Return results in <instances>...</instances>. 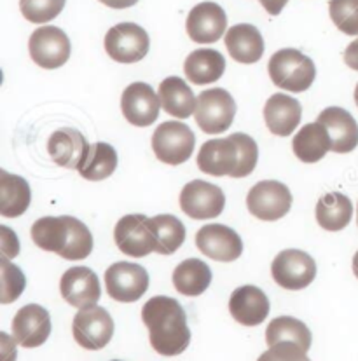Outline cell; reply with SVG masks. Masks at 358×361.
<instances>
[{"label": "cell", "instance_id": "3957f363", "mask_svg": "<svg viewBox=\"0 0 358 361\" xmlns=\"http://www.w3.org/2000/svg\"><path fill=\"white\" fill-rule=\"evenodd\" d=\"M32 239L40 250L65 260L88 259L93 252V235L76 216H44L32 226Z\"/></svg>", "mask_w": 358, "mask_h": 361}, {"label": "cell", "instance_id": "277c9868", "mask_svg": "<svg viewBox=\"0 0 358 361\" xmlns=\"http://www.w3.org/2000/svg\"><path fill=\"white\" fill-rule=\"evenodd\" d=\"M268 72L276 87L290 93H302L315 82L316 66L311 58L302 54L301 51L285 47L273 54Z\"/></svg>", "mask_w": 358, "mask_h": 361}, {"label": "cell", "instance_id": "d4e9b609", "mask_svg": "<svg viewBox=\"0 0 358 361\" xmlns=\"http://www.w3.org/2000/svg\"><path fill=\"white\" fill-rule=\"evenodd\" d=\"M292 150L295 157L306 164H315L322 161L327 152L332 150V140L327 128L318 121L302 126L294 136Z\"/></svg>", "mask_w": 358, "mask_h": 361}, {"label": "cell", "instance_id": "f35d334b", "mask_svg": "<svg viewBox=\"0 0 358 361\" xmlns=\"http://www.w3.org/2000/svg\"><path fill=\"white\" fill-rule=\"evenodd\" d=\"M0 353L2 361H16V341L7 334H0Z\"/></svg>", "mask_w": 358, "mask_h": 361}, {"label": "cell", "instance_id": "30bf717a", "mask_svg": "<svg viewBox=\"0 0 358 361\" xmlns=\"http://www.w3.org/2000/svg\"><path fill=\"white\" fill-rule=\"evenodd\" d=\"M271 274L282 288L304 290L315 281L316 262L302 250H283L273 260Z\"/></svg>", "mask_w": 358, "mask_h": 361}, {"label": "cell", "instance_id": "6da1fadb", "mask_svg": "<svg viewBox=\"0 0 358 361\" xmlns=\"http://www.w3.org/2000/svg\"><path fill=\"white\" fill-rule=\"evenodd\" d=\"M142 322L149 330V341L161 356H179L189 348L191 330L182 305L172 297L157 295L142 307Z\"/></svg>", "mask_w": 358, "mask_h": 361}, {"label": "cell", "instance_id": "4dcf8cb0", "mask_svg": "<svg viewBox=\"0 0 358 361\" xmlns=\"http://www.w3.org/2000/svg\"><path fill=\"white\" fill-rule=\"evenodd\" d=\"M117 168V152L105 142L91 143L86 159L79 166V175L88 182H102L109 178Z\"/></svg>", "mask_w": 358, "mask_h": 361}, {"label": "cell", "instance_id": "e0dca14e", "mask_svg": "<svg viewBox=\"0 0 358 361\" xmlns=\"http://www.w3.org/2000/svg\"><path fill=\"white\" fill-rule=\"evenodd\" d=\"M160 94L145 82H133L123 91L121 110L126 121L136 128H147L160 117Z\"/></svg>", "mask_w": 358, "mask_h": 361}, {"label": "cell", "instance_id": "44dd1931", "mask_svg": "<svg viewBox=\"0 0 358 361\" xmlns=\"http://www.w3.org/2000/svg\"><path fill=\"white\" fill-rule=\"evenodd\" d=\"M327 128L332 140V152L348 154L358 145V124L355 117L341 106H328L316 117Z\"/></svg>", "mask_w": 358, "mask_h": 361}, {"label": "cell", "instance_id": "83f0119b", "mask_svg": "<svg viewBox=\"0 0 358 361\" xmlns=\"http://www.w3.org/2000/svg\"><path fill=\"white\" fill-rule=\"evenodd\" d=\"M226 72V60L215 49H196L186 58L184 73L198 86L217 82Z\"/></svg>", "mask_w": 358, "mask_h": 361}, {"label": "cell", "instance_id": "9c48e42d", "mask_svg": "<svg viewBox=\"0 0 358 361\" xmlns=\"http://www.w3.org/2000/svg\"><path fill=\"white\" fill-rule=\"evenodd\" d=\"M114 241L126 257L142 259L156 252L157 238L150 226V219L140 213L126 215L116 224Z\"/></svg>", "mask_w": 358, "mask_h": 361}, {"label": "cell", "instance_id": "7c38bea8", "mask_svg": "<svg viewBox=\"0 0 358 361\" xmlns=\"http://www.w3.org/2000/svg\"><path fill=\"white\" fill-rule=\"evenodd\" d=\"M105 286L110 298L131 304L149 290V272L138 264L117 262L105 271Z\"/></svg>", "mask_w": 358, "mask_h": 361}, {"label": "cell", "instance_id": "9a60e30c", "mask_svg": "<svg viewBox=\"0 0 358 361\" xmlns=\"http://www.w3.org/2000/svg\"><path fill=\"white\" fill-rule=\"evenodd\" d=\"M196 246L203 255L217 262H234L243 253V243L238 232L222 224L201 227L196 234Z\"/></svg>", "mask_w": 358, "mask_h": 361}, {"label": "cell", "instance_id": "d6986e66", "mask_svg": "<svg viewBox=\"0 0 358 361\" xmlns=\"http://www.w3.org/2000/svg\"><path fill=\"white\" fill-rule=\"evenodd\" d=\"M60 292L66 304L77 309L97 305L102 295L98 276L90 267H80V265L68 269L61 276Z\"/></svg>", "mask_w": 358, "mask_h": 361}, {"label": "cell", "instance_id": "1f68e13d", "mask_svg": "<svg viewBox=\"0 0 358 361\" xmlns=\"http://www.w3.org/2000/svg\"><path fill=\"white\" fill-rule=\"evenodd\" d=\"M278 342H295L304 351L311 348V331L308 326L292 316H280L275 318L265 329V344L275 345Z\"/></svg>", "mask_w": 358, "mask_h": 361}, {"label": "cell", "instance_id": "cb8c5ba5", "mask_svg": "<svg viewBox=\"0 0 358 361\" xmlns=\"http://www.w3.org/2000/svg\"><path fill=\"white\" fill-rule=\"evenodd\" d=\"M224 42L232 60L243 65L257 63L264 54V39L253 25H234L226 32Z\"/></svg>", "mask_w": 358, "mask_h": 361}, {"label": "cell", "instance_id": "484cf974", "mask_svg": "<svg viewBox=\"0 0 358 361\" xmlns=\"http://www.w3.org/2000/svg\"><path fill=\"white\" fill-rule=\"evenodd\" d=\"M161 106L168 116L177 117V119H187L196 112L198 106V98L194 97L193 90L187 86L186 80L180 77H166L163 82L160 84Z\"/></svg>", "mask_w": 358, "mask_h": 361}, {"label": "cell", "instance_id": "ffe728a7", "mask_svg": "<svg viewBox=\"0 0 358 361\" xmlns=\"http://www.w3.org/2000/svg\"><path fill=\"white\" fill-rule=\"evenodd\" d=\"M229 312L243 326H257L269 314V298L261 288L245 285L236 288L229 298Z\"/></svg>", "mask_w": 358, "mask_h": 361}, {"label": "cell", "instance_id": "52a82bcc", "mask_svg": "<svg viewBox=\"0 0 358 361\" xmlns=\"http://www.w3.org/2000/svg\"><path fill=\"white\" fill-rule=\"evenodd\" d=\"M246 208L256 219L276 222L292 208V194L289 187L276 180L256 183L246 196Z\"/></svg>", "mask_w": 358, "mask_h": 361}, {"label": "cell", "instance_id": "bcb514c9", "mask_svg": "<svg viewBox=\"0 0 358 361\" xmlns=\"http://www.w3.org/2000/svg\"><path fill=\"white\" fill-rule=\"evenodd\" d=\"M112 361H119V360H112Z\"/></svg>", "mask_w": 358, "mask_h": 361}, {"label": "cell", "instance_id": "4fadbf2b", "mask_svg": "<svg viewBox=\"0 0 358 361\" xmlns=\"http://www.w3.org/2000/svg\"><path fill=\"white\" fill-rule=\"evenodd\" d=\"M28 51L35 65L54 70L68 61L72 46L66 33L58 27H40L30 35Z\"/></svg>", "mask_w": 358, "mask_h": 361}, {"label": "cell", "instance_id": "74e56055", "mask_svg": "<svg viewBox=\"0 0 358 361\" xmlns=\"http://www.w3.org/2000/svg\"><path fill=\"white\" fill-rule=\"evenodd\" d=\"M0 250H2V257H7V259H14L20 253V239L16 232L11 231L7 226H0Z\"/></svg>", "mask_w": 358, "mask_h": 361}, {"label": "cell", "instance_id": "4316f807", "mask_svg": "<svg viewBox=\"0 0 358 361\" xmlns=\"http://www.w3.org/2000/svg\"><path fill=\"white\" fill-rule=\"evenodd\" d=\"M32 201L30 185L21 176L0 171V215L6 219H18L28 209Z\"/></svg>", "mask_w": 358, "mask_h": 361}, {"label": "cell", "instance_id": "7402d4cb", "mask_svg": "<svg viewBox=\"0 0 358 361\" xmlns=\"http://www.w3.org/2000/svg\"><path fill=\"white\" fill-rule=\"evenodd\" d=\"M90 147L91 143H88L83 133L72 128H61L47 140V152L51 159L66 169H79V166L86 159Z\"/></svg>", "mask_w": 358, "mask_h": 361}, {"label": "cell", "instance_id": "d6a6232c", "mask_svg": "<svg viewBox=\"0 0 358 361\" xmlns=\"http://www.w3.org/2000/svg\"><path fill=\"white\" fill-rule=\"evenodd\" d=\"M150 226L156 232V253L160 255H172L186 241V227L177 216L156 215L150 219Z\"/></svg>", "mask_w": 358, "mask_h": 361}, {"label": "cell", "instance_id": "ee69618b", "mask_svg": "<svg viewBox=\"0 0 358 361\" xmlns=\"http://www.w3.org/2000/svg\"><path fill=\"white\" fill-rule=\"evenodd\" d=\"M355 103H357V106H358V84H357V87H355Z\"/></svg>", "mask_w": 358, "mask_h": 361}, {"label": "cell", "instance_id": "8992f818", "mask_svg": "<svg viewBox=\"0 0 358 361\" xmlns=\"http://www.w3.org/2000/svg\"><path fill=\"white\" fill-rule=\"evenodd\" d=\"M196 136L187 124L168 121L160 124L153 135V150L161 163L169 166L184 164L194 152Z\"/></svg>", "mask_w": 358, "mask_h": 361}, {"label": "cell", "instance_id": "8d00e7d4", "mask_svg": "<svg viewBox=\"0 0 358 361\" xmlns=\"http://www.w3.org/2000/svg\"><path fill=\"white\" fill-rule=\"evenodd\" d=\"M257 361H309V356L308 351L295 342H278L269 345L268 351L262 353Z\"/></svg>", "mask_w": 358, "mask_h": 361}, {"label": "cell", "instance_id": "5b68a950", "mask_svg": "<svg viewBox=\"0 0 358 361\" xmlns=\"http://www.w3.org/2000/svg\"><path fill=\"white\" fill-rule=\"evenodd\" d=\"M196 124L206 135H220L231 128L236 116V103L231 93L222 87H213L199 93L194 112Z\"/></svg>", "mask_w": 358, "mask_h": 361}, {"label": "cell", "instance_id": "603a6c76", "mask_svg": "<svg viewBox=\"0 0 358 361\" xmlns=\"http://www.w3.org/2000/svg\"><path fill=\"white\" fill-rule=\"evenodd\" d=\"M302 106L289 94L276 93L265 102L264 121L268 130L276 136H290L301 123Z\"/></svg>", "mask_w": 358, "mask_h": 361}, {"label": "cell", "instance_id": "ba28073f", "mask_svg": "<svg viewBox=\"0 0 358 361\" xmlns=\"http://www.w3.org/2000/svg\"><path fill=\"white\" fill-rule=\"evenodd\" d=\"M72 334L77 344L86 351H100L114 337V319L105 307L91 305L79 309L72 323Z\"/></svg>", "mask_w": 358, "mask_h": 361}, {"label": "cell", "instance_id": "2e32d148", "mask_svg": "<svg viewBox=\"0 0 358 361\" xmlns=\"http://www.w3.org/2000/svg\"><path fill=\"white\" fill-rule=\"evenodd\" d=\"M13 338L25 349L40 348L51 335V316L42 305H23L13 318Z\"/></svg>", "mask_w": 358, "mask_h": 361}, {"label": "cell", "instance_id": "b9f144b4", "mask_svg": "<svg viewBox=\"0 0 358 361\" xmlns=\"http://www.w3.org/2000/svg\"><path fill=\"white\" fill-rule=\"evenodd\" d=\"M103 6L112 7V9H126V7H133L138 4V0H98Z\"/></svg>", "mask_w": 358, "mask_h": 361}, {"label": "cell", "instance_id": "5bb4252c", "mask_svg": "<svg viewBox=\"0 0 358 361\" xmlns=\"http://www.w3.org/2000/svg\"><path fill=\"white\" fill-rule=\"evenodd\" d=\"M180 209L194 220H210L219 216L226 206L222 189L205 180H193L182 189L179 197Z\"/></svg>", "mask_w": 358, "mask_h": 361}, {"label": "cell", "instance_id": "ab89813d", "mask_svg": "<svg viewBox=\"0 0 358 361\" xmlns=\"http://www.w3.org/2000/svg\"><path fill=\"white\" fill-rule=\"evenodd\" d=\"M345 63L350 66L352 70H357L358 72V39L353 40L345 51Z\"/></svg>", "mask_w": 358, "mask_h": 361}, {"label": "cell", "instance_id": "8fae6325", "mask_svg": "<svg viewBox=\"0 0 358 361\" xmlns=\"http://www.w3.org/2000/svg\"><path fill=\"white\" fill-rule=\"evenodd\" d=\"M149 33L136 23H119L105 35V51L117 63H136L149 53Z\"/></svg>", "mask_w": 358, "mask_h": 361}, {"label": "cell", "instance_id": "f1b7e54d", "mask_svg": "<svg viewBox=\"0 0 358 361\" xmlns=\"http://www.w3.org/2000/svg\"><path fill=\"white\" fill-rule=\"evenodd\" d=\"M172 279L179 293L186 297H199L212 285V271L203 260L187 259L177 265Z\"/></svg>", "mask_w": 358, "mask_h": 361}, {"label": "cell", "instance_id": "e575fe53", "mask_svg": "<svg viewBox=\"0 0 358 361\" xmlns=\"http://www.w3.org/2000/svg\"><path fill=\"white\" fill-rule=\"evenodd\" d=\"M330 20L346 35H358V0H330Z\"/></svg>", "mask_w": 358, "mask_h": 361}, {"label": "cell", "instance_id": "7bdbcfd3", "mask_svg": "<svg viewBox=\"0 0 358 361\" xmlns=\"http://www.w3.org/2000/svg\"><path fill=\"white\" fill-rule=\"evenodd\" d=\"M353 274H355L358 279V252L355 253V257H353Z\"/></svg>", "mask_w": 358, "mask_h": 361}, {"label": "cell", "instance_id": "f546056e", "mask_svg": "<svg viewBox=\"0 0 358 361\" xmlns=\"http://www.w3.org/2000/svg\"><path fill=\"white\" fill-rule=\"evenodd\" d=\"M353 204L341 192H328L316 202V222L322 229L338 232L346 229L352 222Z\"/></svg>", "mask_w": 358, "mask_h": 361}, {"label": "cell", "instance_id": "f6af8a7d", "mask_svg": "<svg viewBox=\"0 0 358 361\" xmlns=\"http://www.w3.org/2000/svg\"><path fill=\"white\" fill-rule=\"evenodd\" d=\"M357 224H358V206H357Z\"/></svg>", "mask_w": 358, "mask_h": 361}, {"label": "cell", "instance_id": "ac0fdd59", "mask_svg": "<svg viewBox=\"0 0 358 361\" xmlns=\"http://www.w3.org/2000/svg\"><path fill=\"white\" fill-rule=\"evenodd\" d=\"M227 28L226 11L215 2H201L187 16L186 30L196 44H213L222 39Z\"/></svg>", "mask_w": 358, "mask_h": 361}, {"label": "cell", "instance_id": "d590c367", "mask_svg": "<svg viewBox=\"0 0 358 361\" xmlns=\"http://www.w3.org/2000/svg\"><path fill=\"white\" fill-rule=\"evenodd\" d=\"M66 0H20V11L30 23L42 25L64 11Z\"/></svg>", "mask_w": 358, "mask_h": 361}, {"label": "cell", "instance_id": "7a4b0ae2", "mask_svg": "<svg viewBox=\"0 0 358 361\" xmlns=\"http://www.w3.org/2000/svg\"><path fill=\"white\" fill-rule=\"evenodd\" d=\"M259 149L252 136L232 133L227 138L205 142L198 152V168L212 176L245 178L256 169Z\"/></svg>", "mask_w": 358, "mask_h": 361}, {"label": "cell", "instance_id": "836d02e7", "mask_svg": "<svg viewBox=\"0 0 358 361\" xmlns=\"http://www.w3.org/2000/svg\"><path fill=\"white\" fill-rule=\"evenodd\" d=\"M0 281H2V288H0L2 304H11V302L18 300L27 286L23 271L11 262L7 257H0Z\"/></svg>", "mask_w": 358, "mask_h": 361}, {"label": "cell", "instance_id": "60d3db41", "mask_svg": "<svg viewBox=\"0 0 358 361\" xmlns=\"http://www.w3.org/2000/svg\"><path fill=\"white\" fill-rule=\"evenodd\" d=\"M261 6L264 7L265 13L271 14V16H278L280 13L283 11V7L287 6L289 0H259Z\"/></svg>", "mask_w": 358, "mask_h": 361}]
</instances>
